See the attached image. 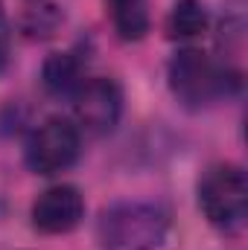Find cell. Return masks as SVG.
I'll list each match as a JSON object with an SVG mask.
<instances>
[{
	"instance_id": "cell-1",
	"label": "cell",
	"mask_w": 248,
	"mask_h": 250,
	"mask_svg": "<svg viewBox=\"0 0 248 250\" xmlns=\"http://www.w3.org/2000/svg\"><path fill=\"white\" fill-rule=\"evenodd\" d=\"M167 87L187 111H207L243 87V73L228 59H210L196 47H181L167 62Z\"/></svg>"
},
{
	"instance_id": "cell-2",
	"label": "cell",
	"mask_w": 248,
	"mask_h": 250,
	"mask_svg": "<svg viewBox=\"0 0 248 250\" xmlns=\"http://www.w3.org/2000/svg\"><path fill=\"white\" fill-rule=\"evenodd\" d=\"M173 215L158 201H114L99 209L97 242L102 250H161Z\"/></svg>"
},
{
	"instance_id": "cell-3",
	"label": "cell",
	"mask_w": 248,
	"mask_h": 250,
	"mask_svg": "<svg viewBox=\"0 0 248 250\" xmlns=\"http://www.w3.org/2000/svg\"><path fill=\"white\" fill-rule=\"evenodd\" d=\"M196 201L204 221L222 236H240L248 218V178L246 169L231 160L210 163L198 184Z\"/></svg>"
},
{
	"instance_id": "cell-4",
	"label": "cell",
	"mask_w": 248,
	"mask_h": 250,
	"mask_svg": "<svg viewBox=\"0 0 248 250\" xmlns=\"http://www.w3.org/2000/svg\"><path fill=\"white\" fill-rule=\"evenodd\" d=\"M82 154V134L79 125L67 117H47L35 125L24 146V163L32 175L53 178L67 172Z\"/></svg>"
},
{
	"instance_id": "cell-5",
	"label": "cell",
	"mask_w": 248,
	"mask_h": 250,
	"mask_svg": "<svg viewBox=\"0 0 248 250\" xmlns=\"http://www.w3.org/2000/svg\"><path fill=\"white\" fill-rule=\"evenodd\" d=\"M73 117L76 125L88 134H111L123 120L125 96L117 79L111 76H88L85 84L73 93Z\"/></svg>"
},
{
	"instance_id": "cell-6",
	"label": "cell",
	"mask_w": 248,
	"mask_h": 250,
	"mask_svg": "<svg viewBox=\"0 0 248 250\" xmlns=\"http://www.w3.org/2000/svg\"><path fill=\"white\" fill-rule=\"evenodd\" d=\"M85 218V198L73 184L44 189L29 207V224L41 236H67Z\"/></svg>"
},
{
	"instance_id": "cell-7",
	"label": "cell",
	"mask_w": 248,
	"mask_h": 250,
	"mask_svg": "<svg viewBox=\"0 0 248 250\" xmlns=\"http://www.w3.org/2000/svg\"><path fill=\"white\" fill-rule=\"evenodd\" d=\"M85 79H88V50L82 44L62 53H50L41 64V84L56 99H73V93L85 84Z\"/></svg>"
},
{
	"instance_id": "cell-8",
	"label": "cell",
	"mask_w": 248,
	"mask_h": 250,
	"mask_svg": "<svg viewBox=\"0 0 248 250\" xmlns=\"http://www.w3.org/2000/svg\"><path fill=\"white\" fill-rule=\"evenodd\" d=\"M105 9H108L111 26L120 41L137 44L149 35V29H152L149 0H105Z\"/></svg>"
},
{
	"instance_id": "cell-9",
	"label": "cell",
	"mask_w": 248,
	"mask_h": 250,
	"mask_svg": "<svg viewBox=\"0 0 248 250\" xmlns=\"http://www.w3.org/2000/svg\"><path fill=\"white\" fill-rule=\"evenodd\" d=\"M207 26H210V9L201 0H175L164 21V32L170 41H193L204 35Z\"/></svg>"
},
{
	"instance_id": "cell-10",
	"label": "cell",
	"mask_w": 248,
	"mask_h": 250,
	"mask_svg": "<svg viewBox=\"0 0 248 250\" xmlns=\"http://www.w3.org/2000/svg\"><path fill=\"white\" fill-rule=\"evenodd\" d=\"M64 23V12L56 3H35L24 12L21 29L26 32V38L32 41H47L59 32V26Z\"/></svg>"
},
{
	"instance_id": "cell-11",
	"label": "cell",
	"mask_w": 248,
	"mask_h": 250,
	"mask_svg": "<svg viewBox=\"0 0 248 250\" xmlns=\"http://www.w3.org/2000/svg\"><path fill=\"white\" fill-rule=\"evenodd\" d=\"M9 62H12V23H9L6 6L0 0V73H6Z\"/></svg>"
}]
</instances>
